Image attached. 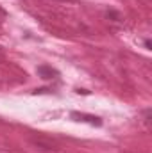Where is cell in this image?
<instances>
[{
	"label": "cell",
	"mask_w": 152,
	"mask_h": 153,
	"mask_svg": "<svg viewBox=\"0 0 152 153\" xmlns=\"http://www.w3.org/2000/svg\"><path fill=\"white\" fill-rule=\"evenodd\" d=\"M59 2H77V0H59Z\"/></svg>",
	"instance_id": "cell-4"
},
{
	"label": "cell",
	"mask_w": 152,
	"mask_h": 153,
	"mask_svg": "<svg viewBox=\"0 0 152 153\" xmlns=\"http://www.w3.org/2000/svg\"><path fill=\"white\" fill-rule=\"evenodd\" d=\"M0 55H2V53H0Z\"/></svg>",
	"instance_id": "cell-5"
},
{
	"label": "cell",
	"mask_w": 152,
	"mask_h": 153,
	"mask_svg": "<svg viewBox=\"0 0 152 153\" xmlns=\"http://www.w3.org/2000/svg\"><path fill=\"white\" fill-rule=\"evenodd\" d=\"M38 75L43 78V80H52V78H56V76L59 75L57 73V70H54L52 66H47V64H41V66H38Z\"/></svg>",
	"instance_id": "cell-2"
},
{
	"label": "cell",
	"mask_w": 152,
	"mask_h": 153,
	"mask_svg": "<svg viewBox=\"0 0 152 153\" xmlns=\"http://www.w3.org/2000/svg\"><path fill=\"white\" fill-rule=\"evenodd\" d=\"M72 117H74L75 121L90 123V125H93V126H100V125H102L100 117H97V116H91V114H84V112H72Z\"/></svg>",
	"instance_id": "cell-1"
},
{
	"label": "cell",
	"mask_w": 152,
	"mask_h": 153,
	"mask_svg": "<svg viewBox=\"0 0 152 153\" xmlns=\"http://www.w3.org/2000/svg\"><path fill=\"white\" fill-rule=\"evenodd\" d=\"M108 16H111V18H113V22H116V23L122 20V16H120L116 11H113V9H109V11H108Z\"/></svg>",
	"instance_id": "cell-3"
}]
</instances>
